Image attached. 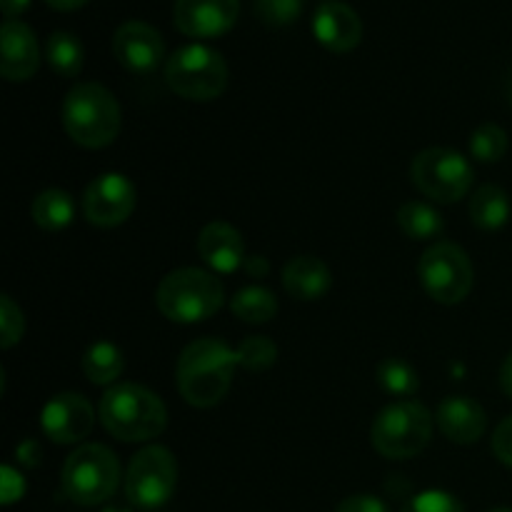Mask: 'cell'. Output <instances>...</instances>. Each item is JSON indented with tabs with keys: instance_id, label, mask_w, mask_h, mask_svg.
<instances>
[{
	"instance_id": "cell-1",
	"label": "cell",
	"mask_w": 512,
	"mask_h": 512,
	"mask_svg": "<svg viewBox=\"0 0 512 512\" xmlns=\"http://www.w3.org/2000/svg\"><path fill=\"white\" fill-rule=\"evenodd\" d=\"M238 355L218 338L190 343L178 358V390L193 408H213L228 395Z\"/></svg>"
},
{
	"instance_id": "cell-2",
	"label": "cell",
	"mask_w": 512,
	"mask_h": 512,
	"mask_svg": "<svg viewBox=\"0 0 512 512\" xmlns=\"http://www.w3.org/2000/svg\"><path fill=\"white\" fill-rule=\"evenodd\" d=\"M100 423L123 443H145L163 433L168 410L153 390L135 383H118L100 400Z\"/></svg>"
},
{
	"instance_id": "cell-3",
	"label": "cell",
	"mask_w": 512,
	"mask_h": 512,
	"mask_svg": "<svg viewBox=\"0 0 512 512\" xmlns=\"http://www.w3.org/2000/svg\"><path fill=\"white\" fill-rule=\"evenodd\" d=\"M120 105L100 83H80L65 95L63 125L73 143L98 150L113 143L120 133Z\"/></svg>"
},
{
	"instance_id": "cell-4",
	"label": "cell",
	"mask_w": 512,
	"mask_h": 512,
	"mask_svg": "<svg viewBox=\"0 0 512 512\" xmlns=\"http://www.w3.org/2000/svg\"><path fill=\"white\" fill-rule=\"evenodd\" d=\"M223 285L200 268H180L165 275L155 293L158 310L173 323H200L213 318L223 305Z\"/></svg>"
},
{
	"instance_id": "cell-5",
	"label": "cell",
	"mask_w": 512,
	"mask_h": 512,
	"mask_svg": "<svg viewBox=\"0 0 512 512\" xmlns=\"http://www.w3.org/2000/svg\"><path fill=\"white\" fill-rule=\"evenodd\" d=\"M165 83L180 98L205 103L228 88V63L210 45H183L165 63Z\"/></svg>"
},
{
	"instance_id": "cell-6",
	"label": "cell",
	"mask_w": 512,
	"mask_h": 512,
	"mask_svg": "<svg viewBox=\"0 0 512 512\" xmlns=\"http://www.w3.org/2000/svg\"><path fill=\"white\" fill-rule=\"evenodd\" d=\"M120 483V463L105 445L88 443L68 455L63 468V490L73 503L100 505L113 498Z\"/></svg>"
},
{
	"instance_id": "cell-7",
	"label": "cell",
	"mask_w": 512,
	"mask_h": 512,
	"mask_svg": "<svg viewBox=\"0 0 512 512\" xmlns=\"http://www.w3.org/2000/svg\"><path fill=\"white\" fill-rule=\"evenodd\" d=\"M370 438H373L375 450L385 458H415L433 438V415L415 400H398L380 410Z\"/></svg>"
},
{
	"instance_id": "cell-8",
	"label": "cell",
	"mask_w": 512,
	"mask_h": 512,
	"mask_svg": "<svg viewBox=\"0 0 512 512\" xmlns=\"http://www.w3.org/2000/svg\"><path fill=\"white\" fill-rule=\"evenodd\" d=\"M425 293L443 305H458L473 290V263L455 243H435L418 263Z\"/></svg>"
},
{
	"instance_id": "cell-9",
	"label": "cell",
	"mask_w": 512,
	"mask_h": 512,
	"mask_svg": "<svg viewBox=\"0 0 512 512\" xmlns=\"http://www.w3.org/2000/svg\"><path fill=\"white\" fill-rule=\"evenodd\" d=\"M415 188L438 203H458L473 188V165L468 158L450 148H428L415 155L413 168Z\"/></svg>"
},
{
	"instance_id": "cell-10",
	"label": "cell",
	"mask_w": 512,
	"mask_h": 512,
	"mask_svg": "<svg viewBox=\"0 0 512 512\" xmlns=\"http://www.w3.org/2000/svg\"><path fill=\"white\" fill-rule=\"evenodd\" d=\"M178 488V463L163 445H150L130 460L125 495L135 508L155 510L168 503Z\"/></svg>"
},
{
	"instance_id": "cell-11",
	"label": "cell",
	"mask_w": 512,
	"mask_h": 512,
	"mask_svg": "<svg viewBox=\"0 0 512 512\" xmlns=\"http://www.w3.org/2000/svg\"><path fill=\"white\" fill-rule=\"evenodd\" d=\"M135 185L120 173L98 175L83 195V213L98 228H115L135 210Z\"/></svg>"
},
{
	"instance_id": "cell-12",
	"label": "cell",
	"mask_w": 512,
	"mask_h": 512,
	"mask_svg": "<svg viewBox=\"0 0 512 512\" xmlns=\"http://www.w3.org/2000/svg\"><path fill=\"white\" fill-rule=\"evenodd\" d=\"M93 423V405L78 393L55 395V398L43 408V415H40L43 433L48 435L53 443L60 445L80 443L83 438H88L90 430H93Z\"/></svg>"
},
{
	"instance_id": "cell-13",
	"label": "cell",
	"mask_w": 512,
	"mask_h": 512,
	"mask_svg": "<svg viewBox=\"0 0 512 512\" xmlns=\"http://www.w3.org/2000/svg\"><path fill=\"white\" fill-rule=\"evenodd\" d=\"M240 0H175V28L193 38H213L238 20Z\"/></svg>"
},
{
	"instance_id": "cell-14",
	"label": "cell",
	"mask_w": 512,
	"mask_h": 512,
	"mask_svg": "<svg viewBox=\"0 0 512 512\" xmlns=\"http://www.w3.org/2000/svg\"><path fill=\"white\" fill-rule=\"evenodd\" d=\"M115 58L130 73H153L165 53L163 35L143 20H128L113 35Z\"/></svg>"
},
{
	"instance_id": "cell-15",
	"label": "cell",
	"mask_w": 512,
	"mask_h": 512,
	"mask_svg": "<svg viewBox=\"0 0 512 512\" xmlns=\"http://www.w3.org/2000/svg\"><path fill=\"white\" fill-rule=\"evenodd\" d=\"M313 33L318 43H323L333 53H348L363 38V23L348 3L328 0L315 10Z\"/></svg>"
},
{
	"instance_id": "cell-16",
	"label": "cell",
	"mask_w": 512,
	"mask_h": 512,
	"mask_svg": "<svg viewBox=\"0 0 512 512\" xmlns=\"http://www.w3.org/2000/svg\"><path fill=\"white\" fill-rule=\"evenodd\" d=\"M3 60L0 73L8 80H28L38 70L40 50L33 30L23 20H5L3 23Z\"/></svg>"
},
{
	"instance_id": "cell-17",
	"label": "cell",
	"mask_w": 512,
	"mask_h": 512,
	"mask_svg": "<svg viewBox=\"0 0 512 512\" xmlns=\"http://www.w3.org/2000/svg\"><path fill=\"white\" fill-rule=\"evenodd\" d=\"M435 420H438L445 438L460 445L478 443L485 433V425H488V418H485V410L480 408V403H475L473 398H465V395L445 398L440 403Z\"/></svg>"
},
{
	"instance_id": "cell-18",
	"label": "cell",
	"mask_w": 512,
	"mask_h": 512,
	"mask_svg": "<svg viewBox=\"0 0 512 512\" xmlns=\"http://www.w3.org/2000/svg\"><path fill=\"white\" fill-rule=\"evenodd\" d=\"M198 253L215 273H235L245 263L243 235L228 223H208L198 235Z\"/></svg>"
},
{
	"instance_id": "cell-19",
	"label": "cell",
	"mask_w": 512,
	"mask_h": 512,
	"mask_svg": "<svg viewBox=\"0 0 512 512\" xmlns=\"http://www.w3.org/2000/svg\"><path fill=\"white\" fill-rule=\"evenodd\" d=\"M333 275H330L328 265L313 255H298L290 260L283 270V285L295 300H320L330 290Z\"/></svg>"
},
{
	"instance_id": "cell-20",
	"label": "cell",
	"mask_w": 512,
	"mask_h": 512,
	"mask_svg": "<svg viewBox=\"0 0 512 512\" xmlns=\"http://www.w3.org/2000/svg\"><path fill=\"white\" fill-rule=\"evenodd\" d=\"M470 218L480 230H500L510 220V198L500 185H483L470 200Z\"/></svg>"
},
{
	"instance_id": "cell-21",
	"label": "cell",
	"mask_w": 512,
	"mask_h": 512,
	"mask_svg": "<svg viewBox=\"0 0 512 512\" xmlns=\"http://www.w3.org/2000/svg\"><path fill=\"white\" fill-rule=\"evenodd\" d=\"M75 218V200L70 193L58 188H50L40 193L33 200V220L38 228L48 230V233H58L65 230Z\"/></svg>"
},
{
	"instance_id": "cell-22",
	"label": "cell",
	"mask_w": 512,
	"mask_h": 512,
	"mask_svg": "<svg viewBox=\"0 0 512 512\" xmlns=\"http://www.w3.org/2000/svg\"><path fill=\"white\" fill-rule=\"evenodd\" d=\"M123 368V353L113 343H108V340L90 345L88 353L83 355V373L93 385L115 383L120 373H123Z\"/></svg>"
},
{
	"instance_id": "cell-23",
	"label": "cell",
	"mask_w": 512,
	"mask_h": 512,
	"mask_svg": "<svg viewBox=\"0 0 512 512\" xmlns=\"http://www.w3.org/2000/svg\"><path fill=\"white\" fill-rule=\"evenodd\" d=\"M398 225L408 238L413 240H430L435 235L443 233L445 223L443 215L428 203H420V200H410V203L400 205L398 210Z\"/></svg>"
},
{
	"instance_id": "cell-24",
	"label": "cell",
	"mask_w": 512,
	"mask_h": 512,
	"mask_svg": "<svg viewBox=\"0 0 512 512\" xmlns=\"http://www.w3.org/2000/svg\"><path fill=\"white\" fill-rule=\"evenodd\" d=\"M45 55H48V63L55 73L65 75V78H73L83 70L85 50L83 43L75 38L68 30H55L53 35L45 43Z\"/></svg>"
},
{
	"instance_id": "cell-25",
	"label": "cell",
	"mask_w": 512,
	"mask_h": 512,
	"mask_svg": "<svg viewBox=\"0 0 512 512\" xmlns=\"http://www.w3.org/2000/svg\"><path fill=\"white\" fill-rule=\"evenodd\" d=\"M230 310L243 323H268L278 313V300H275V295L268 288L250 285V288H243L235 293Z\"/></svg>"
},
{
	"instance_id": "cell-26",
	"label": "cell",
	"mask_w": 512,
	"mask_h": 512,
	"mask_svg": "<svg viewBox=\"0 0 512 512\" xmlns=\"http://www.w3.org/2000/svg\"><path fill=\"white\" fill-rule=\"evenodd\" d=\"M378 383L383 385L385 393L410 398L418 393L420 378L413 365L403 358H388L378 365Z\"/></svg>"
},
{
	"instance_id": "cell-27",
	"label": "cell",
	"mask_w": 512,
	"mask_h": 512,
	"mask_svg": "<svg viewBox=\"0 0 512 512\" xmlns=\"http://www.w3.org/2000/svg\"><path fill=\"white\" fill-rule=\"evenodd\" d=\"M470 153L480 163H498L508 153V133L500 125H480L470 138Z\"/></svg>"
},
{
	"instance_id": "cell-28",
	"label": "cell",
	"mask_w": 512,
	"mask_h": 512,
	"mask_svg": "<svg viewBox=\"0 0 512 512\" xmlns=\"http://www.w3.org/2000/svg\"><path fill=\"white\" fill-rule=\"evenodd\" d=\"M238 355V365H243L245 370H253V373H260V370H268L270 365L278 358V348H275L273 340L268 338H245L243 343L235 350Z\"/></svg>"
},
{
	"instance_id": "cell-29",
	"label": "cell",
	"mask_w": 512,
	"mask_h": 512,
	"mask_svg": "<svg viewBox=\"0 0 512 512\" xmlns=\"http://www.w3.org/2000/svg\"><path fill=\"white\" fill-rule=\"evenodd\" d=\"M303 10V0H255V13L273 28L290 25Z\"/></svg>"
},
{
	"instance_id": "cell-30",
	"label": "cell",
	"mask_w": 512,
	"mask_h": 512,
	"mask_svg": "<svg viewBox=\"0 0 512 512\" xmlns=\"http://www.w3.org/2000/svg\"><path fill=\"white\" fill-rule=\"evenodd\" d=\"M403 512H465L463 503L445 490H425L405 503Z\"/></svg>"
},
{
	"instance_id": "cell-31",
	"label": "cell",
	"mask_w": 512,
	"mask_h": 512,
	"mask_svg": "<svg viewBox=\"0 0 512 512\" xmlns=\"http://www.w3.org/2000/svg\"><path fill=\"white\" fill-rule=\"evenodd\" d=\"M23 330V310L13 303L10 295H3V298H0V333H3L0 345H3L5 350L13 348V345L20 343V338H23Z\"/></svg>"
},
{
	"instance_id": "cell-32",
	"label": "cell",
	"mask_w": 512,
	"mask_h": 512,
	"mask_svg": "<svg viewBox=\"0 0 512 512\" xmlns=\"http://www.w3.org/2000/svg\"><path fill=\"white\" fill-rule=\"evenodd\" d=\"M493 453H495V458L500 460V463L512 468V415H510V418H505L503 423L495 428Z\"/></svg>"
},
{
	"instance_id": "cell-33",
	"label": "cell",
	"mask_w": 512,
	"mask_h": 512,
	"mask_svg": "<svg viewBox=\"0 0 512 512\" xmlns=\"http://www.w3.org/2000/svg\"><path fill=\"white\" fill-rule=\"evenodd\" d=\"M335 512H390L388 505L375 495H350L335 508Z\"/></svg>"
},
{
	"instance_id": "cell-34",
	"label": "cell",
	"mask_w": 512,
	"mask_h": 512,
	"mask_svg": "<svg viewBox=\"0 0 512 512\" xmlns=\"http://www.w3.org/2000/svg\"><path fill=\"white\" fill-rule=\"evenodd\" d=\"M3 505H10L15 503V500L23 498L25 493V483H23V475L18 473V470H13L10 465H5L3 468Z\"/></svg>"
},
{
	"instance_id": "cell-35",
	"label": "cell",
	"mask_w": 512,
	"mask_h": 512,
	"mask_svg": "<svg viewBox=\"0 0 512 512\" xmlns=\"http://www.w3.org/2000/svg\"><path fill=\"white\" fill-rule=\"evenodd\" d=\"M500 388L505 390L508 398H512V353L505 358L503 368H500Z\"/></svg>"
},
{
	"instance_id": "cell-36",
	"label": "cell",
	"mask_w": 512,
	"mask_h": 512,
	"mask_svg": "<svg viewBox=\"0 0 512 512\" xmlns=\"http://www.w3.org/2000/svg\"><path fill=\"white\" fill-rule=\"evenodd\" d=\"M30 0H0V5H3V13H5V20H13L15 15L23 13L25 8H28Z\"/></svg>"
},
{
	"instance_id": "cell-37",
	"label": "cell",
	"mask_w": 512,
	"mask_h": 512,
	"mask_svg": "<svg viewBox=\"0 0 512 512\" xmlns=\"http://www.w3.org/2000/svg\"><path fill=\"white\" fill-rule=\"evenodd\" d=\"M48 3L58 10H73V8H80V5H85L88 0H48Z\"/></svg>"
},
{
	"instance_id": "cell-38",
	"label": "cell",
	"mask_w": 512,
	"mask_h": 512,
	"mask_svg": "<svg viewBox=\"0 0 512 512\" xmlns=\"http://www.w3.org/2000/svg\"><path fill=\"white\" fill-rule=\"evenodd\" d=\"M103 512H128V510H120V508H110V510H103Z\"/></svg>"
},
{
	"instance_id": "cell-39",
	"label": "cell",
	"mask_w": 512,
	"mask_h": 512,
	"mask_svg": "<svg viewBox=\"0 0 512 512\" xmlns=\"http://www.w3.org/2000/svg\"><path fill=\"white\" fill-rule=\"evenodd\" d=\"M490 512H512L510 508H498V510H490Z\"/></svg>"
},
{
	"instance_id": "cell-40",
	"label": "cell",
	"mask_w": 512,
	"mask_h": 512,
	"mask_svg": "<svg viewBox=\"0 0 512 512\" xmlns=\"http://www.w3.org/2000/svg\"><path fill=\"white\" fill-rule=\"evenodd\" d=\"M510 100H512V90H510Z\"/></svg>"
}]
</instances>
